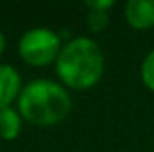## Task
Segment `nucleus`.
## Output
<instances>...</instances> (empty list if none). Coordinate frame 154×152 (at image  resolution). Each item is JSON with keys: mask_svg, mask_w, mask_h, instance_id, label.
Listing matches in <instances>:
<instances>
[{"mask_svg": "<svg viewBox=\"0 0 154 152\" xmlns=\"http://www.w3.org/2000/svg\"><path fill=\"white\" fill-rule=\"evenodd\" d=\"M4 48H5V38H4V34H2V31H0V56H2Z\"/></svg>", "mask_w": 154, "mask_h": 152, "instance_id": "9d476101", "label": "nucleus"}, {"mask_svg": "<svg viewBox=\"0 0 154 152\" xmlns=\"http://www.w3.org/2000/svg\"><path fill=\"white\" fill-rule=\"evenodd\" d=\"M140 75H142L143 86L154 91V48L143 57L142 66H140Z\"/></svg>", "mask_w": 154, "mask_h": 152, "instance_id": "0eeeda50", "label": "nucleus"}, {"mask_svg": "<svg viewBox=\"0 0 154 152\" xmlns=\"http://www.w3.org/2000/svg\"><path fill=\"white\" fill-rule=\"evenodd\" d=\"M18 109L34 125H54L68 116L72 99L61 84L48 79H36L20 91Z\"/></svg>", "mask_w": 154, "mask_h": 152, "instance_id": "f03ea898", "label": "nucleus"}, {"mask_svg": "<svg viewBox=\"0 0 154 152\" xmlns=\"http://www.w3.org/2000/svg\"><path fill=\"white\" fill-rule=\"evenodd\" d=\"M108 23H109V18L106 11H90L86 16V25L93 32H102L108 27Z\"/></svg>", "mask_w": 154, "mask_h": 152, "instance_id": "6e6552de", "label": "nucleus"}, {"mask_svg": "<svg viewBox=\"0 0 154 152\" xmlns=\"http://www.w3.org/2000/svg\"><path fill=\"white\" fill-rule=\"evenodd\" d=\"M59 47H61V39L54 31L47 27H36L22 36L18 43V52L27 65L45 66L54 59H57Z\"/></svg>", "mask_w": 154, "mask_h": 152, "instance_id": "7ed1b4c3", "label": "nucleus"}, {"mask_svg": "<svg viewBox=\"0 0 154 152\" xmlns=\"http://www.w3.org/2000/svg\"><path fill=\"white\" fill-rule=\"evenodd\" d=\"M22 131V118L13 108L0 109V138L14 140Z\"/></svg>", "mask_w": 154, "mask_h": 152, "instance_id": "423d86ee", "label": "nucleus"}, {"mask_svg": "<svg viewBox=\"0 0 154 152\" xmlns=\"http://www.w3.org/2000/svg\"><path fill=\"white\" fill-rule=\"evenodd\" d=\"M86 5L90 7V11H106L108 13V9L115 5V0H88Z\"/></svg>", "mask_w": 154, "mask_h": 152, "instance_id": "1a4fd4ad", "label": "nucleus"}, {"mask_svg": "<svg viewBox=\"0 0 154 152\" xmlns=\"http://www.w3.org/2000/svg\"><path fill=\"white\" fill-rule=\"evenodd\" d=\"M56 70L72 90H90L104 74V54L93 39L75 38L59 50Z\"/></svg>", "mask_w": 154, "mask_h": 152, "instance_id": "f257e3e1", "label": "nucleus"}, {"mask_svg": "<svg viewBox=\"0 0 154 152\" xmlns=\"http://www.w3.org/2000/svg\"><path fill=\"white\" fill-rule=\"evenodd\" d=\"M22 86L20 74L11 65H0V109L11 108Z\"/></svg>", "mask_w": 154, "mask_h": 152, "instance_id": "39448f33", "label": "nucleus"}, {"mask_svg": "<svg viewBox=\"0 0 154 152\" xmlns=\"http://www.w3.org/2000/svg\"><path fill=\"white\" fill-rule=\"evenodd\" d=\"M125 20L136 31L154 27V0H129L125 4Z\"/></svg>", "mask_w": 154, "mask_h": 152, "instance_id": "20e7f679", "label": "nucleus"}]
</instances>
